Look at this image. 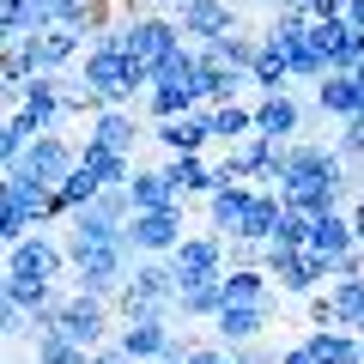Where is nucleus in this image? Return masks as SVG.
<instances>
[{"label":"nucleus","mask_w":364,"mask_h":364,"mask_svg":"<svg viewBox=\"0 0 364 364\" xmlns=\"http://www.w3.org/2000/svg\"><path fill=\"white\" fill-rule=\"evenodd\" d=\"M310 231H316V219H310V213H298V207H286V219H279V237H273V243H291V249H310Z\"/></svg>","instance_id":"36"},{"label":"nucleus","mask_w":364,"mask_h":364,"mask_svg":"<svg viewBox=\"0 0 364 364\" xmlns=\"http://www.w3.org/2000/svg\"><path fill=\"white\" fill-rule=\"evenodd\" d=\"M176 25L182 37L219 43L225 31H237V13H231V0H176Z\"/></svg>","instance_id":"12"},{"label":"nucleus","mask_w":364,"mask_h":364,"mask_svg":"<svg viewBox=\"0 0 364 364\" xmlns=\"http://www.w3.org/2000/svg\"><path fill=\"white\" fill-rule=\"evenodd\" d=\"M182 207H164V213H134L128 219V249L134 255H170L182 243Z\"/></svg>","instance_id":"7"},{"label":"nucleus","mask_w":364,"mask_h":364,"mask_svg":"<svg viewBox=\"0 0 364 364\" xmlns=\"http://www.w3.org/2000/svg\"><path fill=\"white\" fill-rule=\"evenodd\" d=\"M340 18H346V25H358V31H364V0H346V13H340Z\"/></svg>","instance_id":"41"},{"label":"nucleus","mask_w":364,"mask_h":364,"mask_svg":"<svg viewBox=\"0 0 364 364\" xmlns=\"http://www.w3.org/2000/svg\"><path fill=\"white\" fill-rule=\"evenodd\" d=\"M67 261H73V255H67V243H55V237L31 231L25 243L6 249V279H61Z\"/></svg>","instance_id":"6"},{"label":"nucleus","mask_w":364,"mask_h":364,"mask_svg":"<svg viewBox=\"0 0 364 364\" xmlns=\"http://www.w3.org/2000/svg\"><path fill=\"white\" fill-rule=\"evenodd\" d=\"M91 364H134V358L116 346V340H109V346H97V352H91Z\"/></svg>","instance_id":"39"},{"label":"nucleus","mask_w":364,"mask_h":364,"mask_svg":"<svg viewBox=\"0 0 364 364\" xmlns=\"http://www.w3.org/2000/svg\"><path fill=\"white\" fill-rule=\"evenodd\" d=\"M195 85H200V104H231L237 91L249 85V73H237V67H225L213 49H200V67H195Z\"/></svg>","instance_id":"20"},{"label":"nucleus","mask_w":364,"mask_h":364,"mask_svg":"<svg viewBox=\"0 0 364 364\" xmlns=\"http://www.w3.org/2000/svg\"><path fill=\"white\" fill-rule=\"evenodd\" d=\"M200 49H213L225 67H237V73H249L255 67V55H261V37H243V31H225L219 43H200Z\"/></svg>","instance_id":"33"},{"label":"nucleus","mask_w":364,"mask_h":364,"mask_svg":"<svg viewBox=\"0 0 364 364\" xmlns=\"http://www.w3.org/2000/svg\"><path fill=\"white\" fill-rule=\"evenodd\" d=\"M352 79H358V85H364V61H358V67H352Z\"/></svg>","instance_id":"43"},{"label":"nucleus","mask_w":364,"mask_h":364,"mask_svg":"<svg viewBox=\"0 0 364 364\" xmlns=\"http://www.w3.org/2000/svg\"><path fill=\"white\" fill-rule=\"evenodd\" d=\"M279 364H322V358H316L310 346H291V352H279Z\"/></svg>","instance_id":"40"},{"label":"nucleus","mask_w":364,"mask_h":364,"mask_svg":"<svg viewBox=\"0 0 364 364\" xmlns=\"http://www.w3.org/2000/svg\"><path fill=\"white\" fill-rule=\"evenodd\" d=\"M249 134H255V109H243V104H213V140L237 146V140H249Z\"/></svg>","instance_id":"32"},{"label":"nucleus","mask_w":364,"mask_h":364,"mask_svg":"<svg viewBox=\"0 0 364 364\" xmlns=\"http://www.w3.org/2000/svg\"><path fill=\"white\" fill-rule=\"evenodd\" d=\"M316 109H322V116H340V122L364 116V85L352 73H328L322 85H316Z\"/></svg>","instance_id":"21"},{"label":"nucleus","mask_w":364,"mask_h":364,"mask_svg":"<svg viewBox=\"0 0 364 364\" xmlns=\"http://www.w3.org/2000/svg\"><path fill=\"white\" fill-rule=\"evenodd\" d=\"M352 237H358V249H364V195H358V207H352Z\"/></svg>","instance_id":"42"},{"label":"nucleus","mask_w":364,"mask_h":364,"mask_svg":"<svg viewBox=\"0 0 364 364\" xmlns=\"http://www.w3.org/2000/svg\"><path fill=\"white\" fill-rule=\"evenodd\" d=\"M170 267H176V279H213V273H225V237L219 231H188L176 249H170Z\"/></svg>","instance_id":"8"},{"label":"nucleus","mask_w":364,"mask_h":364,"mask_svg":"<svg viewBox=\"0 0 364 364\" xmlns=\"http://www.w3.org/2000/svg\"><path fill=\"white\" fill-rule=\"evenodd\" d=\"M255 182H219V188H213L207 195V219H213V231L219 237H237L243 231V219H249V207H255Z\"/></svg>","instance_id":"13"},{"label":"nucleus","mask_w":364,"mask_h":364,"mask_svg":"<svg viewBox=\"0 0 364 364\" xmlns=\"http://www.w3.org/2000/svg\"><path fill=\"white\" fill-rule=\"evenodd\" d=\"M25 55H31V67H37V73H61V67L79 55V31H67V25L37 31V37H25Z\"/></svg>","instance_id":"19"},{"label":"nucleus","mask_w":364,"mask_h":364,"mask_svg":"<svg viewBox=\"0 0 364 364\" xmlns=\"http://www.w3.org/2000/svg\"><path fill=\"white\" fill-rule=\"evenodd\" d=\"M176 298H182L176 267L164 255H140L134 273H128V286H122V298H116V310H122V322H134V316H170Z\"/></svg>","instance_id":"1"},{"label":"nucleus","mask_w":364,"mask_h":364,"mask_svg":"<svg viewBox=\"0 0 364 364\" xmlns=\"http://www.w3.org/2000/svg\"><path fill=\"white\" fill-rule=\"evenodd\" d=\"M85 140H91V146H104V152L134 158V146L152 140V134L140 128V116H134V109H104V116H91V134H85Z\"/></svg>","instance_id":"15"},{"label":"nucleus","mask_w":364,"mask_h":364,"mask_svg":"<svg viewBox=\"0 0 364 364\" xmlns=\"http://www.w3.org/2000/svg\"><path fill=\"white\" fill-rule=\"evenodd\" d=\"M158 364H170V358H158Z\"/></svg>","instance_id":"45"},{"label":"nucleus","mask_w":364,"mask_h":364,"mask_svg":"<svg viewBox=\"0 0 364 364\" xmlns=\"http://www.w3.org/2000/svg\"><path fill=\"white\" fill-rule=\"evenodd\" d=\"M304 346H310L322 364H352L358 358V334H352V328H316Z\"/></svg>","instance_id":"30"},{"label":"nucleus","mask_w":364,"mask_h":364,"mask_svg":"<svg viewBox=\"0 0 364 364\" xmlns=\"http://www.w3.org/2000/svg\"><path fill=\"white\" fill-rule=\"evenodd\" d=\"M79 267V291H91V298H122V286H128V273H134V249L116 243V249H85V255H73Z\"/></svg>","instance_id":"3"},{"label":"nucleus","mask_w":364,"mask_h":364,"mask_svg":"<svg viewBox=\"0 0 364 364\" xmlns=\"http://www.w3.org/2000/svg\"><path fill=\"white\" fill-rule=\"evenodd\" d=\"M182 364H237V358H231V352H213V346H195Z\"/></svg>","instance_id":"38"},{"label":"nucleus","mask_w":364,"mask_h":364,"mask_svg":"<svg viewBox=\"0 0 364 364\" xmlns=\"http://www.w3.org/2000/svg\"><path fill=\"white\" fill-rule=\"evenodd\" d=\"M164 176L176 182V195H213L219 188V164H207L200 152H164Z\"/></svg>","instance_id":"18"},{"label":"nucleus","mask_w":364,"mask_h":364,"mask_svg":"<svg viewBox=\"0 0 364 364\" xmlns=\"http://www.w3.org/2000/svg\"><path fill=\"white\" fill-rule=\"evenodd\" d=\"M116 346L128 352L134 364H158L170 346H176V334H170L164 316H134V322H122V328H116Z\"/></svg>","instance_id":"10"},{"label":"nucleus","mask_w":364,"mask_h":364,"mask_svg":"<svg viewBox=\"0 0 364 364\" xmlns=\"http://www.w3.org/2000/svg\"><path fill=\"white\" fill-rule=\"evenodd\" d=\"M6 304L31 310L37 322H55V310H61V291H55V279H6Z\"/></svg>","instance_id":"24"},{"label":"nucleus","mask_w":364,"mask_h":364,"mask_svg":"<svg viewBox=\"0 0 364 364\" xmlns=\"http://www.w3.org/2000/svg\"><path fill=\"white\" fill-rule=\"evenodd\" d=\"M55 328H61L73 346L97 352V346H104V334H109V298H91V291H67L61 310H55Z\"/></svg>","instance_id":"4"},{"label":"nucleus","mask_w":364,"mask_h":364,"mask_svg":"<svg viewBox=\"0 0 364 364\" xmlns=\"http://www.w3.org/2000/svg\"><path fill=\"white\" fill-rule=\"evenodd\" d=\"M334 316H340V328H352L358 334V322H364V279H334Z\"/></svg>","instance_id":"34"},{"label":"nucleus","mask_w":364,"mask_h":364,"mask_svg":"<svg viewBox=\"0 0 364 364\" xmlns=\"http://www.w3.org/2000/svg\"><path fill=\"white\" fill-rule=\"evenodd\" d=\"M146 109H152L158 122L195 116V109H200V85H152V91H146Z\"/></svg>","instance_id":"29"},{"label":"nucleus","mask_w":364,"mask_h":364,"mask_svg":"<svg viewBox=\"0 0 364 364\" xmlns=\"http://www.w3.org/2000/svg\"><path fill=\"white\" fill-rule=\"evenodd\" d=\"M279 219H286V200H279V188H261L237 237H249V243H273V237H279Z\"/></svg>","instance_id":"25"},{"label":"nucleus","mask_w":364,"mask_h":364,"mask_svg":"<svg viewBox=\"0 0 364 364\" xmlns=\"http://www.w3.org/2000/svg\"><path fill=\"white\" fill-rule=\"evenodd\" d=\"M128 195H134V213H164V207H182V195H176V182L164 176V164H158V170H134Z\"/></svg>","instance_id":"23"},{"label":"nucleus","mask_w":364,"mask_h":364,"mask_svg":"<svg viewBox=\"0 0 364 364\" xmlns=\"http://www.w3.org/2000/svg\"><path fill=\"white\" fill-rule=\"evenodd\" d=\"M310 249L328 255V261H340L346 249H358V237H352V213H322L316 231H310Z\"/></svg>","instance_id":"27"},{"label":"nucleus","mask_w":364,"mask_h":364,"mask_svg":"<svg viewBox=\"0 0 364 364\" xmlns=\"http://www.w3.org/2000/svg\"><path fill=\"white\" fill-rule=\"evenodd\" d=\"M152 6H164V0H152Z\"/></svg>","instance_id":"44"},{"label":"nucleus","mask_w":364,"mask_h":364,"mask_svg":"<svg viewBox=\"0 0 364 364\" xmlns=\"http://www.w3.org/2000/svg\"><path fill=\"white\" fill-rule=\"evenodd\" d=\"M37 364H91V352L73 346L55 322H43V328H37Z\"/></svg>","instance_id":"31"},{"label":"nucleus","mask_w":364,"mask_h":364,"mask_svg":"<svg viewBox=\"0 0 364 364\" xmlns=\"http://www.w3.org/2000/svg\"><path fill=\"white\" fill-rule=\"evenodd\" d=\"M261 267L279 279V291H291V298H316V286L322 279H334V261L316 255V249H291V243H267V261Z\"/></svg>","instance_id":"2"},{"label":"nucleus","mask_w":364,"mask_h":364,"mask_svg":"<svg viewBox=\"0 0 364 364\" xmlns=\"http://www.w3.org/2000/svg\"><path fill=\"white\" fill-rule=\"evenodd\" d=\"M13 109H25V116L37 122L43 134H55V128L67 122V85H61V73H37V79L25 85V97H18Z\"/></svg>","instance_id":"11"},{"label":"nucleus","mask_w":364,"mask_h":364,"mask_svg":"<svg viewBox=\"0 0 364 364\" xmlns=\"http://www.w3.org/2000/svg\"><path fill=\"white\" fill-rule=\"evenodd\" d=\"M249 85H255L261 97L291 91V61H286V49H273V43L261 37V55H255V67H249Z\"/></svg>","instance_id":"26"},{"label":"nucleus","mask_w":364,"mask_h":364,"mask_svg":"<svg viewBox=\"0 0 364 364\" xmlns=\"http://www.w3.org/2000/svg\"><path fill=\"white\" fill-rule=\"evenodd\" d=\"M304 116H310V109L298 104V97H291V91H273V97H261L255 104V134H267V140H298L304 134Z\"/></svg>","instance_id":"14"},{"label":"nucleus","mask_w":364,"mask_h":364,"mask_svg":"<svg viewBox=\"0 0 364 364\" xmlns=\"http://www.w3.org/2000/svg\"><path fill=\"white\" fill-rule=\"evenodd\" d=\"M267 316H273V304H225V310L213 316V334H219L225 346H249V340H261Z\"/></svg>","instance_id":"17"},{"label":"nucleus","mask_w":364,"mask_h":364,"mask_svg":"<svg viewBox=\"0 0 364 364\" xmlns=\"http://www.w3.org/2000/svg\"><path fill=\"white\" fill-rule=\"evenodd\" d=\"M79 158H85V146H73L67 134H37V140H31V152L18 158V170H31L37 182L61 188V182L79 170ZM6 170H13V164H6Z\"/></svg>","instance_id":"5"},{"label":"nucleus","mask_w":364,"mask_h":364,"mask_svg":"<svg viewBox=\"0 0 364 364\" xmlns=\"http://www.w3.org/2000/svg\"><path fill=\"white\" fill-rule=\"evenodd\" d=\"M334 146H340V158H346V170H364V116H352Z\"/></svg>","instance_id":"37"},{"label":"nucleus","mask_w":364,"mask_h":364,"mask_svg":"<svg viewBox=\"0 0 364 364\" xmlns=\"http://www.w3.org/2000/svg\"><path fill=\"white\" fill-rule=\"evenodd\" d=\"M176 49H182V25H176V18H158V13L128 18V55H134V61L158 67L164 55H176Z\"/></svg>","instance_id":"9"},{"label":"nucleus","mask_w":364,"mask_h":364,"mask_svg":"<svg viewBox=\"0 0 364 364\" xmlns=\"http://www.w3.org/2000/svg\"><path fill=\"white\" fill-rule=\"evenodd\" d=\"M152 140L164 146V152H207V140H213V109H195V116H170V122H158Z\"/></svg>","instance_id":"16"},{"label":"nucleus","mask_w":364,"mask_h":364,"mask_svg":"<svg viewBox=\"0 0 364 364\" xmlns=\"http://www.w3.org/2000/svg\"><path fill=\"white\" fill-rule=\"evenodd\" d=\"M37 122L25 116V109H13V122H6V134H0V158H6V164H18V158L31 152V140H37Z\"/></svg>","instance_id":"35"},{"label":"nucleus","mask_w":364,"mask_h":364,"mask_svg":"<svg viewBox=\"0 0 364 364\" xmlns=\"http://www.w3.org/2000/svg\"><path fill=\"white\" fill-rule=\"evenodd\" d=\"M225 273H213V279H182V298H176V310L188 316V322H213V316L225 310Z\"/></svg>","instance_id":"22"},{"label":"nucleus","mask_w":364,"mask_h":364,"mask_svg":"<svg viewBox=\"0 0 364 364\" xmlns=\"http://www.w3.org/2000/svg\"><path fill=\"white\" fill-rule=\"evenodd\" d=\"M225 298L231 304H273V273L267 267H231L225 273Z\"/></svg>","instance_id":"28"}]
</instances>
